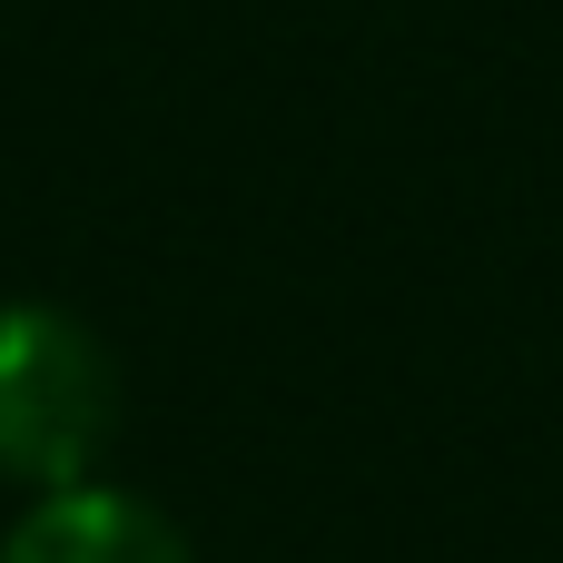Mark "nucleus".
<instances>
[{
    "label": "nucleus",
    "mask_w": 563,
    "mask_h": 563,
    "mask_svg": "<svg viewBox=\"0 0 563 563\" xmlns=\"http://www.w3.org/2000/svg\"><path fill=\"white\" fill-rule=\"evenodd\" d=\"M119 426L109 346L59 307H0V475L59 495L89 485Z\"/></svg>",
    "instance_id": "nucleus-1"
},
{
    "label": "nucleus",
    "mask_w": 563,
    "mask_h": 563,
    "mask_svg": "<svg viewBox=\"0 0 563 563\" xmlns=\"http://www.w3.org/2000/svg\"><path fill=\"white\" fill-rule=\"evenodd\" d=\"M0 563H188V544L158 505H139L119 485H59L20 515Z\"/></svg>",
    "instance_id": "nucleus-2"
}]
</instances>
